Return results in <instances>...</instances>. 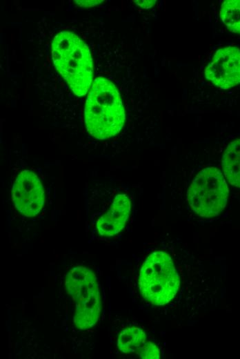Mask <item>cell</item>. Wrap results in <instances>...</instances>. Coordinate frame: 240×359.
Masks as SVG:
<instances>
[{
  "label": "cell",
  "instance_id": "1",
  "mask_svg": "<svg viewBox=\"0 0 240 359\" xmlns=\"http://www.w3.org/2000/svg\"><path fill=\"white\" fill-rule=\"evenodd\" d=\"M125 119L123 105L115 85L102 77L95 79L84 108L88 132L96 139H108L121 130Z\"/></svg>",
  "mask_w": 240,
  "mask_h": 359
},
{
  "label": "cell",
  "instance_id": "2",
  "mask_svg": "<svg viewBox=\"0 0 240 359\" xmlns=\"http://www.w3.org/2000/svg\"><path fill=\"white\" fill-rule=\"evenodd\" d=\"M51 46L57 70L75 95H85L93 77L92 59L87 44L74 32L63 30L55 35Z\"/></svg>",
  "mask_w": 240,
  "mask_h": 359
},
{
  "label": "cell",
  "instance_id": "3",
  "mask_svg": "<svg viewBox=\"0 0 240 359\" xmlns=\"http://www.w3.org/2000/svg\"><path fill=\"white\" fill-rule=\"evenodd\" d=\"M138 283L141 295L150 303L162 306L170 302L180 284L170 255L162 251L150 253L142 264Z\"/></svg>",
  "mask_w": 240,
  "mask_h": 359
},
{
  "label": "cell",
  "instance_id": "4",
  "mask_svg": "<svg viewBox=\"0 0 240 359\" xmlns=\"http://www.w3.org/2000/svg\"><path fill=\"white\" fill-rule=\"evenodd\" d=\"M65 286L75 303L76 327L81 330L92 327L99 318L101 309L95 274L86 266H74L67 273Z\"/></svg>",
  "mask_w": 240,
  "mask_h": 359
},
{
  "label": "cell",
  "instance_id": "5",
  "mask_svg": "<svg viewBox=\"0 0 240 359\" xmlns=\"http://www.w3.org/2000/svg\"><path fill=\"white\" fill-rule=\"evenodd\" d=\"M228 187L223 175L215 167L199 172L190 185L187 199L192 211L203 217H212L227 204Z\"/></svg>",
  "mask_w": 240,
  "mask_h": 359
},
{
  "label": "cell",
  "instance_id": "6",
  "mask_svg": "<svg viewBox=\"0 0 240 359\" xmlns=\"http://www.w3.org/2000/svg\"><path fill=\"white\" fill-rule=\"evenodd\" d=\"M12 200L16 208L26 217H34L45 203V191L38 175L32 171H21L12 188Z\"/></svg>",
  "mask_w": 240,
  "mask_h": 359
},
{
  "label": "cell",
  "instance_id": "7",
  "mask_svg": "<svg viewBox=\"0 0 240 359\" xmlns=\"http://www.w3.org/2000/svg\"><path fill=\"white\" fill-rule=\"evenodd\" d=\"M206 78L223 89L240 84V49L228 46L217 50L205 70Z\"/></svg>",
  "mask_w": 240,
  "mask_h": 359
},
{
  "label": "cell",
  "instance_id": "8",
  "mask_svg": "<svg viewBox=\"0 0 240 359\" xmlns=\"http://www.w3.org/2000/svg\"><path fill=\"white\" fill-rule=\"evenodd\" d=\"M131 211V201L125 193L117 194L109 208L97 220V233L103 237H112L124 228Z\"/></svg>",
  "mask_w": 240,
  "mask_h": 359
},
{
  "label": "cell",
  "instance_id": "9",
  "mask_svg": "<svg viewBox=\"0 0 240 359\" xmlns=\"http://www.w3.org/2000/svg\"><path fill=\"white\" fill-rule=\"evenodd\" d=\"M222 169L229 183L240 188V139L230 142L226 148Z\"/></svg>",
  "mask_w": 240,
  "mask_h": 359
},
{
  "label": "cell",
  "instance_id": "10",
  "mask_svg": "<svg viewBox=\"0 0 240 359\" xmlns=\"http://www.w3.org/2000/svg\"><path fill=\"white\" fill-rule=\"evenodd\" d=\"M146 342L145 332L141 328L130 327L119 335L117 347L122 353L130 354L137 353Z\"/></svg>",
  "mask_w": 240,
  "mask_h": 359
},
{
  "label": "cell",
  "instance_id": "11",
  "mask_svg": "<svg viewBox=\"0 0 240 359\" xmlns=\"http://www.w3.org/2000/svg\"><path fill=\"white\" fill-rule=\"evenodd\" d=\"M220 17L231 32L240 34V0H227L220 9Z\"/></svg>",
  "mask_w": 240,
  "mask_h": 359
},
{
  "label": "cell",
  "instance_id": "12",
  "mask_svg": "<svg viewBox=\"0 0 240 359\" xmlns=\"http://www.w3.org/2000/svg\"><path fill=\"white\" fill-rule=\"evenodd\" d=\"M141 358L144 359H159L161 353L158 347L150 341L146 342L136 353Z\"/></svg>",
  "mask_w": 240,
  "mask_h": 359
},
{
  "label": "cell",
  "instance_id": "13",
  "mask_svg": "<svg viewBox=\"0 0 240 359\" xmlns=\"http://www.w3.org/2000/svg\"><path fill=\"white\" fill-rule=\"evenodd\" d=\"M101 0H76L74 2L81 7L90 8L100 4Z\"/></svg>",
  "mask_w": 240,
  "mask_h": 359
},
{
  "label": "cell",
  "instance_id": "14",
  "mask_svg": "<svg viewBox=\"0 0 240 359\" xmlns=\"http://www.w3.org/2000/svg\"><path fill=\"white\" fill-rule=\"evenodd\" d=\"M134 2H135V3L137 5H138L139 6L143 8H145V9H148V8H152L156 3V1L154 0H147V1H140V0H137V1H134Z\"/></svg>",
  "mask_w": 240,
  "mask_h": 359
}]
</instances>
